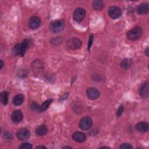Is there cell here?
Listing matches in <instances>:
<instances>
[{"mask_svg": "<svg viewBox=\"0 0 149 149\" xmlns=\"http://www.w3.org/2000/svg\"><path fill=\"white\" fill-rule=\"evenodd\" d=\"M30 41L28 39H24L23 41H22L21 42L17 44L13 48V52L16 55L23 56H24L26 51L28 48L29 44H30Z\"/></svg>", "mask_w": 149, "mask_h": 149, "instance_id": "cell-1", "label": "cell"}, {"mask_svg": "<svg viewBox=\"0 0 149 149\" xmlns=\"http://www.w3.org/2000/svg\"><path fill=\"white\" fill-rule=\"evenodd\" d=\"M65 27V22L62 19L52 21L49 24L50 30L54 33H58L62 31Z\"/></svg>", "mask_w": 149, "mask_h": 149, "instance_id": "cell-2", "label": "cell"}, {"mask_svg": "<svg viewBox=\"0 0 149 149\" xmlns=\"http://www.w3.org/2000/svg\"><path fill=\"white\" fill-rule=\"evenodd\" d=\"M143 34V30L140 27H136L129 30L127 33V37L128 39L135 41L141 37Z\"/></svg>", "mask_w": 149, "mask_h": 149, "instance_id": "cell-3", "label": "cell"}, {"mask_svg": "<svg viewBox=\"0 0 149 149\" xmlns=\"http://www.w3.org/2000/svg\"><path fill=\"white\" fill-rule=\"evenodd\" d=\"M85 15H86L85 10L82 8H77L74 10L73 17L74 20L76 22L80 23L84 19Z\"/></svg>", "mask_w": 149, "mask_h": 149, "instance_id": "cell-4", "label": "cell"}, {"mask_svg": "<svg viewBox=\"0 0 149 149\" xmlns=\"http://www.w3.org/2000/svg\"><path fill=\"white\" fill-rule=\"evenodd\" d=\"M108 14L111 18L116 19L119 18L122 15L120 8L116 6H111L108 8Z\"/></svg>", "mask_w": 149, "mask_h": 149, "instance_id": "cell-5", "label": "cell"}, {"mask_svg": "<svg viewBox=\"0 0 149 149\" xmlns=\"http://www.w3.org/2000/svg\"><path fill=\"white\" fill-rule=\"evenodd\" d=\"M92 125V119L90 117L86 116L81 119L79 123V126L81 129L83 130H87L91 127Z\"/></svg>", "mask_w": 149, "mask_h": 149, "instance_id": "cell-6", "label": "cell"}, {"mask_svg": "<svg viewBox=\"0 0 149 149\" xmlns=\"http://www.w3.org/2000/svg\"><path fill=\"white\" fill-rule=\"evenodd\" d=\"M67 45L72 49H76L81 46V41L77 38L72 37L68 40Z\"/></svg>", "mask_w": 149, "mask_h": 149, "instance_id": "cell-7", "label": "cell"}, {"mask_svg": "<svg viewBox=\"0 0 149 149\" xmlns=\"http://www.w3.org/2000/svg\"><path fill=\"white\" fill-rule=\"evenodd\" d=\"M16 136L19 140H25L30 137V133L28 129L26 128H21L17 130Z\"/></svg>", "mask_w": 149, "mask_h": 149, "instance_id": "cell-8", "label": "cell"}, {"mask_svg": "<svg viewBox=\"0 0 149 149\" xmlns=\"http://www.w3.org/2000/svg\"><path fill=\"white\" fill-rule=\"evenodd\" d=\"M139 95L143 98H146L148 97V82L146 81L143 83L139 88Z\"/></svg>", "mask_w": 149, "mask_h": 149, "instance_id": "cell-9", "label": "cell"}, {"mask_svg": "<svg viewBox=\"0 0 149 149\" xmlns=\"http://www.w3.org/2000/svg\"><path fill=\"white\" fill-rule=\"evenodd\" d=\"M41 24V20L39 17L37 16H33L30 18L29 20V26L31 29H37L39 27Z\"/></svg>", "mask_w": 149, "mask_h": 149, "instance_id": "cell-10", "label": "cell"}, {"mask_svg": "<svg viewBox=\"0 0 149 149\" xmlns=\"http://www.w3.org/2000/svg\"><path fill=\"white\" fill-rule=\"evenodd\" d=\"M87 95L89 99L95 100L99 97L100 92L95 88L90 87L87 91Z\"/></svg>", "mask_w": 149, "mask_h": 149, "instance_id": "cell-11", "label": "cell"}, {"mask_svg": "<svg viewBox=\"0 0 149 149\" xmlns=\"http://www.w3.org/2000/svg\"><path fill=\"white\" fill-rule=\"evenodd\" d=\"M23 118V115L21 111L20 110H16L14 111L11 115L12 120L16 123L20 122Z\"/></svg>", "mask_w": 149, "mask_h": 149, "instance_id": "cell-12", "label": "cell"}, {"mask_svg": "<svg viewBox=\"0 0 149 149\" xmlns=\"http://www.w3.org/2000/svg\"><path fill=\"white\" fill-rule=\"evenodd\" d=\"M72 138L74 141L77 143H82L85 141L86 137L84 133L81 132H76L73 134Z\"/></svg>", "mask_w": 149, "mask_h": 149, "instance_id": "cell-13", "label": "cell"}, {"mask_svg": "<svg viewBox=\"0 0 149 149\" xmlns=\"http://www.w3.org/2000/svg\"><path fill=\"white\" fill-rule=\"evenodd\" d=\"M31 68L36 73H38L41 72L43 68L42 62L40 60H36L34 61L31 64Z\"/></svg>", "mask_w": 149, "mask_h": 149, "instance_id": "cell-14", "label": "cell"}, {"mask_svg": "<svg viewBox=\"0 0 149 149\" xmlns=\"http://www.w3.org/2000/svg\"><path fill=\"white\" fill-rule=\"evenodd\" d=\"M149 11V5L148 3H142L137 8V12L139 15L146 14Z\"/></svg>", "mask_w": 149, "mask_h": 149, "instance_id": "cell-15", "label": "cell"}, {"mask_svg": "<svg viewBox=\"0 0 149 149\" xmlns=\"http://www.w3.org/2000/svg\"><path fill=\"white\" fill-rule=\"evenodd\" d=\"M148 123L146 122H140L136 124V128L139 132L144 133L148 131Z\"/></svg>", "mask_w": 149, "mask_h": 149, "instance_id": "cell-16", "label": "cell"}, {"mask_svg": "<svg viewBox=\"0 0 149 149\" xmlns=\"http://www.w3.org/2000/svg\"><path fill=\"white\" fill-rule=\"evenodd\" d=\"M48 132L47 127L44 125H40L38 127H37L36 129V134L38 136H44Z\"/></svg>", "mask_w": 149, "mask_h": 149, "instance_id": "cell-17", "label": "cell"}, {"mask_svg": "<svg viewBox=\"0 0 149 149\" xmlns=\"http://www.w3.org/2000/svg\"><path fill=\"white\" fill-rule=\"evenodd\" d=\"M24 100V97L23 94H17L13 98V104L16 106H19L21 105Z\"/></svg>", "mask_w": 149, "mask_h": 149, "instance_id": "cell-18", "label": "cell"}, {"mask_svg": "<svg viewBox=\"0 0 149 149\" xmlns=\"http://www.w3.org/2000/svg\"><path fill=\"white\" fill-rule=\"evenodd\" d=\"M132 63L133 62L131 59H125L121 61L120 63V66L123 69H128L132 66Z\"/></svg>", "mask_w": 149, "mask_h": 149, "instance_id": "cell-19", "label": "cell"}, {"mask_svg": "<svg viewBox=\"0 0 149 149\" xmlns=\"http://www.w3.org/2000/svg\"><path fill=\"white\" fill-rule=\"evenodd\" d=\"M52 101V100H51V99L46 100L40 106L38 111L40 112H42L45 111L48 108V107L49 106V105L51 104Z\"/></svg>", "mask_w": 149, "mask_h": 149, "instance_id": "cell-20", "label": "cell"}, {"mask_svg": "<svg viewBox=\"0 0 149 149\" xmlns=\"http://www.w3.org/2000/svg\"><path fill=\"white\" fill-rule=\"evenodd\" d=\"M8 96L9 94L7 91H3L1 94V101L2 104L6 105L8 102Z\"/></svg>", "mask_w": 149, "mask_h": 149, "instance_id": "cell-21", "label": "cell"}, {"mask_svg": "<svg viewBox=\"0 0 149 149\" xmlns=\"http://www.w3.org/2000/svg\"><path fill=\"white\" fill-rule=\"evenodd\" d=\"M93 6L95 10H100L104 7L103 2L101 1H94L93 2Z\"/></svg>", "mask_w": 149, "mask_h": 149, "instance_id": "cell-22", "label": "cell"}, {"mask_svg": "<svg viewBox=\"0 0 149 149\" xmlns=\"http://www.w3.org/2000/svg\"><path fill=\"white\" fill-rule=\"evenodd\" d=\"M19 148L20 149H30L32 148V146L29 143H23L19 146Z\"/></svg>", "mask_w": 149, "mask_h": 149, "instance_id": "cell-23", "label": "cell"}, {"mask_svg": "<svg viewBox=\"0 0 149 149\" xmlns=\"http://www.w3.org/2000/svg\"><path fill=\"white\" fill-rule=\"evenodd\" d=\"M120 148H123V149H130L133 148L132 146L129 143H123L120 146Z\"/></svg>", "mask_w": 149, "mask_h": 149, "instance_id": "cell-24", "label": "cell"}, {"mask_svg": "<svg viewBox=\"0 0 149 149\" xmlns=\"http://www.w3.org/2000/svg\"><path fill=\"white\" fill-rule=\"evenodd\" d=\"M31 108L34 110V111H38L39 109V107L40 106L38 105V104H37L36 102H33L31 104Z\"/></svg>", "mask_w": 149, "mask_h": 149, "instance_id": "cell-25", "label": "cell"}, {"mask_svg": "<svg viewBox=\"0 0 149 149\" xmlns=\"http://www.w3.org/2000/svg\"><path fill=\"white\" fill-rule=\"evenodd\" d=\"M93 41V35H91V36H90V38H89V40H88V47H87V49H88V51H90V48H91V47Z\"/></svg>", "mask_w": 149, "mask_h": 149, "instance_id": "cell-26", "label": "cell"}, {"mask_svg": "<svg viewBox=\"0 0 149 149\" xmlns=\"http://www.w3.org/2000/svg\"><path fill=\"white\" fill-rule=\"evenodd\" d=\"M123 109H124V108H123V106L122 105H120L118 111H117V116L118 117H119L122 115L123 112Z\"/></svg>", "mask_w": 149, "mask_h": 149, "instance_id": "cell-27", "label": "cell"}, {"mask_svg": "<svg viewBox=\"0 0 149 149\" xmlns=\"http://www.w3.org/2000/svg\"><path fill=\"white\" fill-rule=\"evenodd\" d=\"M27 73L26 71L24 69L20 70V72L18 73V76H19L20 77H24L26 76H27Z\"/></svg>", "mask_w": 149, "mask_h": 149, "instance_id": "cell-28", "label": "cell"}, {"mask_svg": "<svg viewBox=\"0 0 149 149\" xmlns=\"http://www.w3.org/2000/svg\"><path fill=\"white\" fill-rule=\"evenodd\" d=\"M145 53L147 56H148V48H147L145 50Z\"/></svg>", "mask_w": 149, "mask_h": 149, "instance_id": "cell-29", "label": "cell"}, {"mask_svg": "<svg viewBox=\"0 0 149 149\" xmlns=\"http://www.w3.org/2000/svg\"><path fill=\"white\" fill-rule=\"evenodd\" d=\"M46 148V147L44 146H37L36 147V148Z\"/></svg>", "mask_w": 149, "mask_h": 149, "instance_id": "cell-30", "label": "cell"}, {"mask_svg": "<svg viewBox=\"0 0 149 149\" xmlns=\"http://www.w3.org/2000/svg\"><path fill=\"white\" fill-rule=\"evenodd\" d=\"M1 69H2L3 66V61L2 60H1Z\"/></svg>", "mask_w": 149, "mask_h": 149, "instance_id": "cell-31", "label": "cell"}, {"mask_svg": "<svg viewBox=\"0 0 149 149\" xmlns=\"http://www.w3.org/2000/svg\"><path fill=\"white\" fill-rule=\"evenodd\" d=\"M71 148L70 147H68V146H65L63 147V148Z\"/></svg>", "mask_w": 149, "mask_h": 149, "instance_id": "cell-32", "label": "cell"}]
</instances>
